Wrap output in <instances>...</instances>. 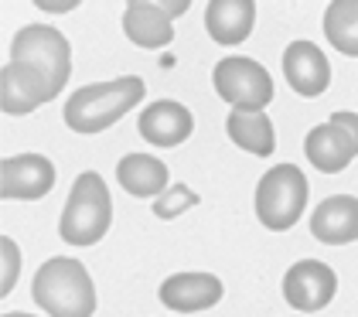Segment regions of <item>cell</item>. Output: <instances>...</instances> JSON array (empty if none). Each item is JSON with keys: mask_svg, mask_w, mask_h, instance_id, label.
<instances>
[{"mask_svg": "<svg viewBox=\"0 0 358 317\" xmlns=\"http://www.w3.org/2000/svg\"><path fill=\"white\" fill-rule=\"evenodd\" d=\"M147 96V85L140 76H116L110 82H89L79 85L65 106L62 120L72 133H103L110 130L116 120H123L130 109H137Z\"/></svg>", "mask_w": 358, "mask_h": 317, "instance_id": "obj_1", "label": "cell"}, {"mask_svg": "<svg viewBox=\"0 0 358 317\" xmlns=\"http://www.w3.org/2000/svg\"><path fill=\"white\" fill-rule=\"evenodd\" d=\"M31 300L48 317H92L96 314V283L83 260L52 256L34 269Z\"/></svg>", "mask_w": 358, "mask_h": 317, "instance_id": "obj_2", "label": "cell"}, {"mask_svg": "<svg viewBox=\"0 0 358 317\" xmlns=\"http://www.w3.org/2000/svg\"><path fill=\"white\" fill-rule=\"evenodd\" d=\"M110 225H113L110 185H106L103 174L83 171V174L72 181L69 202H65V209H62L58 236H62V242H69V246H76V249H85V246L103 242L106 232H110Z\"/></svg>", "mask_w": 358, "mask_h": 317, "instance_id": "obj_3", "label": "cell"}, {"mask_svg": "<svg viewBox=\"0 0 358 317\" xmlns=\"http://www.w3.org/2000/svg\"><path fill=\"white\" fill-rule=\"evenodd\" d=\"M310 185L297 164H273L252 191V209L266 232H287L294 229L307 211Z\"/></svg>", "mask_w": 358, "mask_h": 317, "instance_id": "obj_4", "label": "cell"}, {"mask_svg": "<svg viewBox=\"0 0 358 317\" xmlns=\"http://www.w3.org/2000/svg\"><path fill=\"white\" fill-rule=\"evenodd\" d=\"M10 62L34 69L52 85V92L58 99L62 89L69 85V76H72V45L52 24H24L10 38Z\"/></svg>", "mask_w": 358, "mask_h": 317, "instance_id": "obj_5", "label": "cell"}, {"mask_svg": "<svg viewBox=\"0 0 358 317\" xmlns=\"http://www.w3.org/2000/svg\"><path fill=\"white\" fill-rule=\"evenodd\" d=\"M212 85L232 109H266L273 103V76L249 55H225L212 69Z\"/></svg>", "mask_w": 358, "mask_h": 317, "instance_id": "obj_6", "label": "cell"}, {"mask_svg": "<svg viewBox=\"0 0 358 317\" xmlns=\"http://www.w3.org/2000/svg\"><path fill=\"white\" fill-rule=\"evenodd\" d=\"M280 290H283V300H287L290 311L317 314L338 293V273L328 263H321V260H297L283 273Z\"/></svg>", "mask_w": 358, "mask_h": 317, "instance_id": "obj_7", "label": "cell"}, {"mask_svg": "<svg viewBox=\"0 0 358 317\" xmlns=\"http://www.w3.org/2000/svg\"><path fill=\"white\" fill-rule=\"evenodd\" d=\"M55 188V164L45 154H10L0 164L3 202H38Z\"/></svg>", "mask_w": 358, "mask_h": 317, "instance_id": "obj_8", "label": "cell"}, {"mask_svg": "<svg viewBox=\"0 0 358 317\" xmlns=\"http://www.w3.org/2000/svg\"><path fill=\"white\" fill-rule=\"evenodd\" d=\"M280 65H283V79L287 85L303 96V99H317V96H324L331 85V62L324 48L321 45H314V41H307V38H297V41H290L287 48H283V58H280Z\"/></svg>", "mask_w": 358, "mask_h": 317, "instance_id": "obj_9", "label": "cell"}, {"mask_svg": "<svg viewBox=\"0 0 358 317\" xmlns=\"http://www.w3.org/2000/svg\"><path fill=\"white\" fill-rule=\"evenodd\" d=\"M157 297L171 314H201V311H212L225 297V287L215 273L185 269V273H171L157 287Z\"/></svg>", "mask_w": 358, "mask_h": 317, "instance_id": "obj_10", "label": "cell"}, {"mask_svg": "<svg viewBox=\"0 0 358 317\" xmlns=\"http://www.w3.org/2000/svg\"><path fill=\"white\" fill-rule=\"evenodd\" d=\"M137 133L157 150L181 147L194 133V116L192 109L178 99H154V103L143 106L137 120Z\"/></svg>", "mask_w": 358, "mask_h": 317, "instance_id": "obj_11", "label": "cell"}, {"mask_svg": "<svg viewBox=\"0 0 358 317\" xmlns=\"http://www.w3.org/2000/svg\"><path fill=\"white\" fill-rule=\"evenodd\" d=\"M52 99H55L52 85L34 69L14 65V62H7L0 69V109H3V116H28L34 109L48 106Z\"/></svg>", "mask_w": 358, "mask_h": 317, "instance_id": "obj_12", "label": "cell"}, {"mask_svg": "<svg viewBox=\"0 0 358 317\" xmlns=\"http://www.w3.org/2000/svg\"><path fill=\"white\" fill-rule=\"evenodd\" d=\"M310 236L324 246H348L358 239V198L355 195H328L314 205L307 218Z\"/></svg>", "mask_w": 358, "mask_h": 317, "instance_id": "obj_13", "label": "cell"}, {"mask_svg": "<svg viewBox=\"0 0 358 317\" xmlns=\"http://www.w3.org/2000/svg\"><path fill=\"white\" fill-rule=\"evenodd\" d=\"M123 34L137 48H164L174 41V17L161 0H130L123 7Z\"/></svg>", "mask_w": 358, "mask_h": 317, "instance_id": "obj_14", "label": "cell"}, {"mask_svg": "<svg viewBox=\"0 0 358 317\" xmlns=\"http://www.w3.org/2000/svg\"><path fill=\"white\" fill-rule=\"evenodd\" d=\"M116 185L123 188L130 198H161L167 188L174 185L171 181V171L167 164L157 154H123L120 164H116Z\"/></svg>", "mask_w": 358, "mask_h": 317, "instance_id": "obj_15", "label": "cell"}, {"mask_svg": "<svg viewBox=\"0 0 358 317\" xmlns=\"http://www.w3.org/2000/svg\"><path fill=\"white\" fill-rule=\"evenodd\" d=\"M303 154L310 160V167L321 171V174H341L358 157L352 136L341 130V127H334L331 120L307 130V136H303Z\"/></svg>", "mask_w": 358, "mask_h": 317, "instance_id": "obj_16", "label": "cell"}, {"mask_svg": "<svg viewBox=\"0 0 358 317\" xmlns=\"http://www.w3.org/2000/svg\"><path fill=\"white\" fill-rule=\"evenodd\" d=\"M256 27L252 0H208L205 3V31L215 45H243Z\"/></svg>", "mask_w": 358, "mask_h": 317, "instance_id": "obj_17", "label": "cell"}, {"mask_svg": "<svg viewBox=\"0 0 358 317\" xmlns=\"http://www.w3.org/2000/svg\"><path fill=\"white\" fill-rule=\"evenodd\" d=\"M229 140L252 157H270L276 150V130L266 109H229L225 116Z\"/></svg>", "mask_w": 358, "mask_h": 317, "instance_id": "obj_18", "label": "cell"}, {"mask_svg": "<svg viewBox=\"0 0 358 317\" xmlns=\"http://www.w3.org/2000/svg\"><path fill=\"white\" fill-rule=\"evenodd\" d=\"M324 38L334 52L358 58V0H331L324 10Z\"/></svg>", "mask_w": 358, "mask_h": 317, "instance_id": "obj_19", "label": "cell"}, {"mask_svg": "<svg viewBox=\"0 0 358 317\" xmlns=\"http://www.w3.org/2000/svg\"><path fill=\"white\" fill-rule=\"evenodd\" d=\"M192 205H198V195H194L188 185H181V181H174V185L167 188L161 198H154V205H150V211L157 215V218H164V222H171V218H178V215H185V211L192 209Z\"/></svg>", "mask_w": 358, "mask_h": 317, "instance_id": "obj_20", "label": "cell"}, {"mask_svg": "<svg viewBox=\"0 0 358 317\" xmlns=\"http://www.w3.org/2000/svg\"><path fill=\"white\" fill-rule=\"evenodd\" d=\"M17 276H21V246L3 232V236H0V293H3V297L14 293Z\"/></svg>", "mask_w": 358, "mask_h": 317, "instance_id": "obj_21", "label": "cell"}, {"mask_svg": "<svg viewBox=\"0 0 358 317\" xmlns=\"http://www.w3.org/2000/svg\"><path fill=\"white\" fill-rule=\"evenodd\" d=\"M331 123L348 133L352 143H355V150H358V113H352V109H338V113H331Z\"/></svg>", "mask_w": 358, "mask_h": 317, "instance_id": "obj_22", "label": "cell"}, {"mask_svg": "<svg viewBox=\"0 0 358 317\" xmlns=\"http://www.w3.org/2000/svg\"><path fill=\"white\" fill-rule=\"evenodd\" d=\"M38 10H48V14H69L79 7V0H34Z\"/></svg>", "mask_w": 358, "mask_h": 317, "instance_id": "obj_23", "label": "cell"}, {"mask_svg": "<svg viewBox=\"0 0 358 317\" xmlns=\"http://www.w3.org/2000/svg\"><path fill=\"white\" fill-rule=\"evenodd\" d=\"M161 3H164V10L171 14V17H181V14H185V10L192 7L188 0H174V3H171V0H161Z\"/></svg>", "mask_w": 358, "mask_h": 317, "instance_id": "obj_24", "label": "cell"}, {"mask_svg": "<svg viewBox=\"0 0 358 317\" xmlns=\"http://www.w3.org/2000/svg\"><path fill=\"white\" fill-rule=\"evenodd\" d=\"M3 317H38V314H24V311H7Z\"/></svg>", "mask_w": 358, "mask_h": 317, "instance_id": "obj_25", "label": "cell"}, {"mask_svg": "<svg viewBox=\"0 0 358 317\" xmlns=\"http://www.w3.org/2000/svg\"><path fill=\"white\" fill-rule=\"evenodd\" d=\"M290 317H303V314H290Z\"/></svg>", "mask_w": 358, "mask_h": 317, "instance_id": "obj_26", "label": "cell"}]
</instances>
